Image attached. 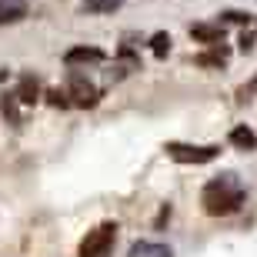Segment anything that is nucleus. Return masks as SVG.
I'll list each match as a JSON object with an SVG mask.
<instances>
[{
  "label": "nucleus",
  "instance_id": "obj_1",
  "mask_svg": "<svg viewBox=\"0 0 257 257\" xmlns=\"http://www.w3.org/2000/svg\"><path fill=\"white\" fill-rule=\"evenodd\" d=\"M200 204H204V210H207L210 217H227V214L240 210V204H244V187L234 181V174H224V177H217V181H210L207 187H204Z\"/></svg>",
  "mask_w": 257,
  "mask_h": 257
},
{
  "label": "nucleus",
  "instance_id": "obj_2",
  "mask_svg": "<svg viewBox=\"0 0 257 257\" xmlns=\"http://www.w3.org/2000/svg\"><path fill=\"white\" fill-rule=\"evenodd\" d=\"M114 244H117V224L114 220H104V224H97V227L80 240L77 257H110L114 254Z\"/></svg>",
  "mask_w": 257,
  "mask_h": 257
},
{
  "label": "nucleus",
  "instance_id": "obj_17",
  "mask_svg": "<svg viewBox=\"0 0 257 257\" xmlns=\"http://www.w3.org/2000/svg\"><path fill=\"white\" fill-rule=\"evenodd\" d=\"M224 17H227V20H234V24H244V20H247V14H237V10H227Z\"/></svg>",
  "mask_w": 257,
  "mask_h": 257
},
{
  "label": "nucleus",
  "instance_id": "obj_11",
  "mask_svg": "<svg viewBox=\"0 0 257 257\" xmlns=\"http://www.w3.org/2000/svg\"><path fill=\"white\" fill-rule=\"evenodd\" d=\"M120 4H124V0H84V7L90 10V14H114Z\"/></svg>",
  "mask_w": 257,
  "mask_h": 257
},
{
  "label": "nucleus",
  "instance_id": "obj_16",
  "mask_svg": "<svg viewBox=\"0 0 257 257\" xmlns=\"http://www.w3.org/2000/svg\"><path fill=\"white\" fill-rule=\"evenodd\" d=\"M240 50H244V54L254 50V34H240Z\"/></svg>",
  "mask_w": 257,
  "mask_h": 257
},
{
  "label": "nucleus",
  "instance_id": "obj_5",
  "mask_svg": "<svg viewBox=\"0 0 257 257\" xmlns=\"http://www.w3.org/2000/svg\"><path fill=\"white\" fill-rule=\"evenodd\" d=\"M227 141L234 144L237 151H247V154H254V151H257V134L250 131L247 124H237V127H234V131L227 134Z\"/></svg>",
  "mask_w": 257,
  "mask_h": 257
},
{
  "label": "nucleus",
  "instance_id": "obj_13",
  "mask_svg": "<svg viewBox=\"0 0 257 257\" xmlns=\"http://www.w3.org/2000/svg\"><path fill=\"white\" fill-rule=\"evenodd\" d=\"M17 104H20V100H17V94H7V97H4V104H0L10 124H20V110H17Z\"/></svg>",
  "mask_w": 257,
  "mask_h": 257
},
{
  "label": "nucleus",
  "instance_id": "obj_14",
  "mask_svg": "<svg viewBox=\"0 0 257 257\" xmlns=\"http://www.w3.org/2000/svg\"><path fill=\"white\" fill-rule=\"evenodd\" d=\"M197 64L200 67H224V64H227V54H224V50H214V54H197Z\"/></svg>",
  "mask_w": 257,
  "mask_h": 257
},
{
  "label": "nucleus",
  "instance_id": "obj_8",
  "mask_svg": "<svg viewBox=\"0 0 257 257\" xmlns=\"http://www.w3.org/2000/svg\"><path fill=\"white\" fill-rule=\"evenodd\" d=\"M27 17V0H0V24H17Z\"/></svg>",
  "mask_w": 257,
  "mask_h": 257
},
{
  "label": "nucleus",
  "instance_id": "obj_18",
  "mask_svg": "<svg viewBox=\"0 0 257 257\" xmlns=\"http://www.w3.org/2000/svg\"><path fill=\"white\" fill-rule=\"evenodd\" d=\"M247 94H257V77H254V80H250L247 87H244V97H247Z\"/></svg>",
  "mask_w": 257,
  "mask_h": 257
},
{
  "label": "nucleus",
  "instance_id": "obj_15",
  "mask_svg": "<svg viewBox=\"0 0 257 257\" xmlns=\"http://www.w3.org/2000/svg\"><path fill=\"white\" fill-rule=\"evenodd\" d=\"M47 100L54 107H70V100H67V94H60V90H47Z\"/></svg>",
  "mask_w": 257,
  "mask_h": 257
},
{
  "label": "nucleus",
  "instance_id": "obj_10",
  "mask_svg": "<svg viewBox=\"0 0 257 257\" xmlns=\"http://www.w3.org/2000/svg\"><path fill=\"white\" fill-rule=\"evenodd\" d=\"M131 257H174V254H171V247H164V244L141 240V244H134V247H131Z\"/></svg>",
  "mask_w": 257,
  "mask_h": 257
},
{
  "label": "nucleus",
  "instance_id": "obj_6",
  "mask_svg": "<svg viewBox=\"0 0 257 257\" xmlns=\"http://www.w3.org/2000/svg\"><path fill=\"white\" fill-rule=\"evenodd\" d=\"M14 94H17V100L20 104H37L40 100V84H37V77H30V74H24L17 80V90H14Z\"/></svg>",
  "mask_w": 257,
  "mask_h": 257
},
{
  "label": "nucleus",
  "instance_id": "obj_3",
  "mask_svg": "<svg viewBox=\"0 0 257 257\" xmlns=\"http://www.w3.org/2000/svg\"><path fill=\"white\" fill-rule=\"evenodd\" d=\"M167 154H171L177 164H207L220 154V147H191V144H167Z\"/></svg>",
  "mask_w": 257,
  "mask_h": 257
},
{
  "label": "nucleus",
  "instance_id": "obj_12",
  "mask_svg": "<svg viewBox=\"0 0 257 257\" xmlns=\"http://www.w3.org/2000/svg\"><path fill=\"white\" fill-rule=\"evenodd\" d=\"M151 50L157 57H167L171 54V34H154L151 37Z\"/></svg>",
  "mask_w": 257,
  "mask_h": 257
},
{
  "label": "nucleus",
  "instance_id": "obj_4",
  "mask_svg": "<svg viewBox=\"0 0 257 257\" xmlns=\"http://www.w3.org/2000/svg\"><path fill=\"white\" fill-rule=\"evenodd\" d=\"M67 100L77 107H97V100H100V94H97V87L87 80V77L74 74L70 77V87H67Z\"/></svg>",
  "mask_w": 257,
  "mask_h": 257
},
{
  "label": "nucleus",
  "instance_id": "obj_7",
  "mask_svg": "<svg viewBox=\"0 0 257 257\" xmlns=\"http://www.w3.org/2000/svg\"><path fill=\"white\" fill-rule=\"evenodd\" d=\"M191 37L200 40V44L217 47L220 40H224V27H220V24H194V27H191Z\"/></svg>",
  "mask_w": 257,
  "mask_h": 257
},
{
  "label": "nucleus",
  "instance_id": "obj_9",
  "mask_svg": "<svg viewBox=\"0 0 257 257\" xmlns=\"http://www.w3.org/2000/svg\"><path fill=\"white\" fill-rule=\"evenodd\" d=\"M67 64H97V60H104V50H97V47H74V50H67Z\"/></svg>",
  "mask_w": 257,
  "mask_h": 257
}]
</instances>
